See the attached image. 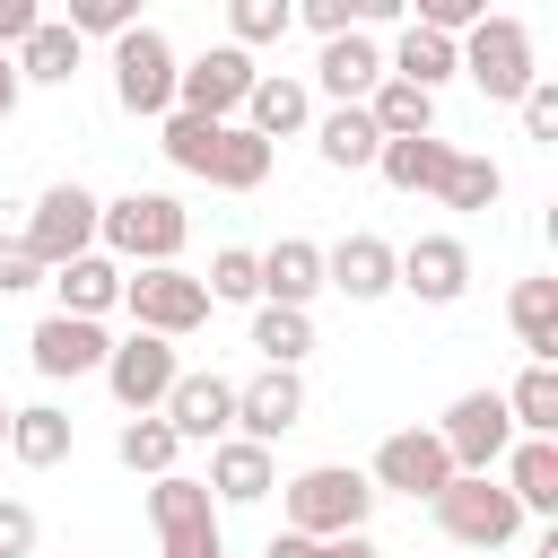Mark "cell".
Listing matches in <instances>:
<instances>
[{
    "mask_svg": "<svg viewBox=\"0 0 558 558\" xmlns=\"http://www.w3.org/2000/svg\"><path fill=\"white\" fill-rule=\"evenodd\" d=\"M453 44H462V78H471L488 105H514V96L541 78V52H532V26H523V17H497V9H488V17H471Z\"/></svg>",
    "mask_w": 558,
    "mask_h": 558,
    "instance_id": "6da1fadb",
    "label": "cell"
},
{
    "mask_svg": "<svg viewBox=\"0 0 558 558\" xmlns=\"http://www.w3.org/2000/svg\"><path fill=\"white\" fill-rule=\"evenodd\" d=\"M183 235H192V218H183L174 192H122V201L96 209V244H105L122 270H131V262H174Z\"/></svg>",
    "mask_w": 558,
    "mask_h": 558,
    "instance_id": "7a4b0ae2",
    "label": "cell"
},
{
    "mask_svg": "<svg viewBox=\"0 0 558 558\" xmlns=\"http://www.w3.org/2000/svg\"><path fill=\"white\" fill-rule=\"evenodd\" d=\"M427 506H436V532H445V541H462V549H506V541L523 532L514 488H506V480H488V471H453Z\"/></svg>",
    "mask_w": 558,
    "mask_h": 558,
    "instance_id": "3957f363",
    "label": "cell"
},
{
    "mask_svg": "<svg viewBox=\"0 0 558 558\" xmlns=\"http://www.w3.org/2000/svg\"><path fill=\"white\" fill-rule=\"evenodd\" d=\"M366 514H375V480L349 462H314L288 480V532L331 541V532H366Z\"/></svg>",
    "mask_w": 558,
    "mask_h": 558,
    "instance_id": "277c9868",
    "label": "cell"
},
{
    "mask_svg": "<svg viewBox=\"0 0 558 558\" xmlns=\"http://www.w3.org/2000/svg\"><path fill=\"white\" fill-rule=\"evenodd\" d=\"M122 305H131L140 331H166V340H183V331L209 323V288L183 262H131L122 270Z\"/></svg>",
    "mask_w": 558,
    "mask_h": 558,
    "instance_id": "5b68a950",
    "label": "cell"
},
{
    "mask_svg": "<svg viewBox=\"0 0 558 558\" xmlns=\"http://www.w3.org/2000/svg\"><path fill=\"white\" fill-rule=\"evenodd\" d=\"M174 70H183V61H174V44H166L148 17L113 35V105H122V113L157 122V113L174 105Z\"/></svg>",
    "mask_w": 558,
    "mask_h": 558,
    "instance_id": "8992f818",
    "label": "cell"
},
{
    "mask_svg": "<svg viewBox=\"0 0 558 558\" xmlns=\"http://www.w3.org/2000/svg\"><path fill=\"white\" fill-rule=\"evenodd\" d=\"M253 78H262V70H253L244 44H209L201 61L174 70V105H183V113H209V122H235L244 96H253Z\"/></svg>",
    "mask_w": 558,
    "mask_h": 558,
    "instance_id": "52a82bcc",
    "label": "cell"
},
{
    "mask_svg": "<svg viewBox=\"0 0 558 558\" xmlns=\"http://www.w3.org/2000/svg\"><path fill=\"white\" fill-rule=\"evenodd\" d=\"M96 192L87 183H44L35 192V209H26V253L52 270V262H70V253H87L96 244Z\"/></svg>",
    "mask_w": 558,
    "mask_h": 558,
    "instance_id": "ba28073f",
    "label": "cell"
},
{
    "mask_svg": "<svg viewBox=\"0 0 558 558\" xmlns=\"http://www.w3.org/2000/svg\"><path fill=\"white\" fill-rule=\"evenodd\" d=\"M96 375H105V392H113L122 410H157V401H166V384L183 375V357H174V340H166V331H140V323H131V340H113Z\"/></svg>",
    "mask_w": 558,
    "mask_h": 558,
    "instance_id": "9c48e42d",
    "label": "cell"
},
{
    "mask_svg": "<svg viewBox=\"0 0 558 558\" xmlns=\"http://www.w3.org/2000/svg\"><path fill=\"white\" fill-rule=\"evenodd\" d=\"M375 497L392 488V497H436L445 480H453V453H445V436L436 427H392L384 445H375Z\"/></svg>",
    "mask_w": 558,
    "mask_h": 558,
    "instance_id": "30bf717a",
    "label": "cell"
},
{
    "mask_svg": "<svg viewBox=\"0 0 558 558\" xmlns=\"http://www.w3.org/2000/svg\"><path fill=\"white\" fill-rule=\"evenodd\" d=\"M392 288H410L418 305H453L471 288V244L462 235H410V244H392Z\"/></svg>",
    "mask_w": 558,
    "mask_h": 558,
    "instance_id": "8fae6325",
    "label": "cell"
},
{
    "mask_svg": "<svg viewBox=\"0 0 558 558\" xmlns=\"http://www.w3.org/2000/svg\"><path fill=\"white\" fill-rule=\"evenodd\" d=\"M445 453H453V471H497V453L514 445V418H506V392H462L453 410H445Z\"/></svg>",
    "mask_w": 558,
    "mask_h": 558,
    "instance_id": "7c38bea8",
    "label": "cell"
},
{
    "mask_svg": "<svg viewBox=\"0 0 558 558\" xmlns=\"http://www.w3.org/2000/svg\"><path fill=\"white\" fill-rule=\"evenodd\" d=\"M296 418H305V375H296V366H262L253 384H235V436L279 445Z\"/></svg>",
    "mask_w": 558,
    "mask_h": 558,
    "instance_id": "4fadbf2b",
    "label": "cell"
},
{
    "mask_svg": "<svg viewBox=\"0 0 558 558\" xmlns=\"http://www.w3.org/2000/svg\"><path fill=\"white\" fill-rule=\"evenodd\" d=\"M105 349H113V340H105V323H96V314H44V323H35V340H26L35 375H52V384H61V375H96V366H105Z\"/></svg>",
    "mask_w": 558,
    "mask_h": 558,
    "instance_id": "5bb4252c",
    "label": "cell"
},
{
    "mask_svg": "<svg viewBox=\"0 0 558 558\" xmlns=\"http://www.w3.org/2000/svg\"><path fill=\"white\" fill-rule=\"evenodd\" d=\"M157 410H166V427H174L183 445H218V436L235 427V384H227V375H174Z\"/></svg>",
    "mask_w": 558,
    "mask_h": 558,
    "instance_id": "9a60e30c",
    "label": "cell"
},
{
    "mask_svg": "<svg viewBox=\"0 0 558 558\" xmlns=\"http://www.w3.org/2000/svg\"><path fill=\"white\" fill-rule=\"evenodd\" d=\"M314 78H323V96H331V105H357V96L384 78V44H375V26H340V35H323Z\"/></svg>",
    "mask_w": 558,
    "mask_h": 558,
    "instance_id": "2e32d148",
    "label": "cell"
},
{
    "mask_svg": "<svg viewBox=\"0 0 558 558\" xmlns=\"http://www.w3.org/2000/svg\"><path fill=\"white\" fill-rule=\"evenodd\" d=\"M279 488V462H270V445H253V436H218L209 445V497L218 506H253V497H270Z\"/></svg>",
    "mask_w": 558,
    "mask_h": 558,
    "instance_id": "e0dca14e",
    "label": "cell"
},
{
    "mask_svg": "<svg viewBox=\"0 0 558 558\" xmlns=\"http://www.w3.org/2000/svg\"><path fill=\"white\" fill-rule=\"evenodd\" d=\"M323 288H340L349 305L392 296V244H384V235H340V244L323 253Z\"/></svg>",
    "mask_w": 558,
    "mask_h": 558,
    "instance_id": "ac0fdd59",
    "label": "cell"
},
{
    "mask_svg": "<svg viewBox=\"0 0 558 558\" xmlns=\"http://www.w3.org/2000/svg\"><path fill=\"white\" fill-rule=\"evenodd\" d=\"M44 279L61 288V314H96V323H105V314L122 305V262H113L105 244H87V253H70V262H52Z\"/></svg>",
    "mask_w": 558,
    "mask_h": 558,
    "instance_id": "d6986e66",
    "label": "cell"
},
{
    "mask_svg": "<svg viewBox=\"0 0 558 558\" xmlns=\"http://www.w3.org/2000/svg\"><path fill=\"white\" fill-rule=\"evenodd\" d=\"M9 52H17V78H35V87H70V78H78L87 35H78L70 17H35V26H26Z\"/></svg>",
    "mask_w": 558,
    "mask_h": 558,
    "instance_id": "ffe728a7",
    "label": "cell"
},
{
    "mask_svg": "<svg viewBox=\"0 0 558 558\" xmlns=\"http://www.w3.org/2000/svg\"><path fill=\"white\" fill-rule=\"evenodd\" d=\"M235 122H253L262 140H296V131L314 122V87H305V78H288V70H262Z\"/></svg>",
    "mask_w": 558,
    "mask_h": 558,
    "instance_id": "44dd1931",
    "label": "cell"
},
{
    "mask_svg": "<svg viewBox=\"0 0 558 558\" xmlns=\"http://www.w3.org/2000/svg\"><path fill=\"white\" fill-rule=\"evenodd\" d=\"M270 148H279V140H262L253 122H218L201 183H218V192H262V183H270Z\"/></svg>",
    "mask_w": 558,
    "mask_h": 558,
    "instance_id": "7402d4cb",
    "label": "cell"
},
{
    "mask_svg": "<svg viewBox=\"0 0 558 558\" xmlns=\"http://www.w3.org/2000/svg\"><path fill=\"white\" fill-rule=\"evenodd\" d=\"M70 445H78V418H70L61 401H26V410H9V453H17L26 471L70 462Z\"/></svg>",
    "mask_w": 558,
    "mask_h": 558,
    "instance_id": "603a6c76",
    "label": "cell"
},
{
    "mask_svg": "<svg viewBox=\"0 0 558 558\" xmlns=\"http://www.w3.org/2000/svg\"><path fill=\"white\" fill-rule=\"evenodd\" d=\"M384 70H392V78H410V87H445V78L462 70V44H453L445 26H418V17H410V26L392 35Z\"/></svg>",
    "mask_w": 558,
    "mask_h": 558,
    "instance_id": "cb8c5ba5",
    "label": "cell"
},
{
    "mask_svg": "<svg viewBox=\"0 0 558 558\" xmlns=\"http://www.w3.org/2000/svg\"><path fill=\"white\" fill-rule=\"evenodd\" d=\"M497 462H506V488L523 514H558V436H514Z\"/></svg>",
    "mask_w": 558,
    "mask_h": 558,
    "instance_id": "d4e9b609",
    "label": "cell"
},
{
    "mask_svg": "<svg viewBox=\"0 0 558 558\" xmlns=\"http://www.w3.org/2000/svg\"><path fill=\"white\" fill-rule=\"evenodd\" d=\"M305 131H314V148H323L331 174H357V166H375V148H384V131H375L366 105H331V113L305 122Z\"/></svg>",
    "mask_w": 558,
    "mask_h": 558,
    "instance_id": "484cf974",
    "label": "cell"
},
{
    "mask_svg": "<svg viewBox=\"0 0 558 558\" xmlns=\"http://www.w3.org/2000/svg\"><path fill=\"white\" fill-rule=\"evenodd\" d=\"M262 296H270V305H314V296H323V244L279 235V244L262 253Z\"/></svg>",
    "mask_w": 558,
    "mask_h": 558,
    "instance_id": "4316f807",
    "label": "cell"
},
{
    "mask_svg": "<svg viewBox=\"0 0 558 558\" xmlns=\"http://www.w3.org/2000/svg\"><path fill=\"white\" fill-rule=\"evenodd\" d=\"M445 166H453V148H445L436 131H410V140H384V148H375V174H384L392 192H436Z\"/></svg>",
    "mask_w": 558,
    "mask_h": 558,
    "instance_id": "83f0119b",
    "label": "cell"
},
{
    "mask_svg": "<svg viewBox=\"0 0 558 558\" xmlns=\"http://www.w3.org/2000/svg\"><path fill=\"white\" fill-rule=\"evenodd\" d=\"M357 105L375 113V131H384V140H410V131H436V87H410V78H392V70H384V78H375V87H366Z\"/></svg>",
    "mask_w": 558,
    "mask_h": 558,
    "instance_id": "f1b7e54d",
    "label": "cell"
},
{
    "mask_svg": "<svg viewBox=\"0 0 558 558\" xmlns=\"http://www.w3.org/2000/svg\"><path fill=\"white\" fill-rule=\"evenodd\" d=\"M506 418H514V436H558V357H532L506 384Z\"/></svg>",
    "mask_w": 558,
    "mask_h": 558,
    "instance_id": "f546056e",
    "label": "cell"
},
{
    "mask_svg": "<svg viewBox=\"0 0 558 558\" xmlns=\"http://www.w3.org/2000/svg\"><path fill=\"white\" fill-rule=\"evenodd\" d=\"M506 323H514V340H523L532 357H558V279H514Z\"/></svg>",
    "mask_w": 558,
    "mask_h": 558,
    "instance_id": "4dcf8cb0",
    "label": "cell"
},
{
    "mask_svg": "<svg viewBox=\"0 0 558 558\" xmlns=\"http://www.w3.org/2000/svg\"><path fill=\"white\" fill-rule=\"evenodd\" d=\"M113 453H122V471H140V480H157V471H174V453H183V436L166 427V410H131V418H122V436H113Z\"/></svg>",
    "mask_w": 558,
    "mask_h": 558,
    "instance_id": "1f68e13d",
    "label": "cell"
},
{
    "mask_svg": "<svg viewBox=\"0 0 558 558\" xmlns=\"http://www.w3.org/2000/svg\"><path fill=\"white\" fill-rule=\"evenodd\" d=\"M148 523H157V532H192V523H218V497H209V480L157 471V480H148Z\"/></svg>",
    "mask_w": 558,
    "mask_h": 558,
    "instance_id": "d6a6232c",
    "label": "cell"
},
{
    "mask_svg": "<svg viewBox=\"0 0 558 558\" xmlns=\"http://www.w3.org/2000/svg\"><path fill=\"white\" fill-rule=\"evenodd\" d=\"M253 349H262V366H296L305 349H314V314L305 305H253Z\"/></svg>",
    "mask_w": 558,
    "mask_h": 558,
    "instance_id": "836d02e7",
    "label": "cell"
},
{
    "mask_svg": "<svg viewBox=\"0 0 558 558\" xmlns=\"http://www.w3.org/2000/svg\"><path fill=\"white\" fill-rule=\"evenodd\" d=\"M497 192H506V166H497V157H462V148H453V166H445L436 201H445V209H497Z\"/></svg>",
    "mask_w": 558,
    "mask_h": 558,
    "instance_id": "e575fe53",
    "label": "cell"
},
{
    "mask_svg": "<svg viewBox=\"0 0 558 558\" xmlns=\"http://www.w3.org/2000/svg\"><path fill=\"white\" fill-rule=\"evenodd\" d=\"M201 288H209V305H262V253H244V244H218Z\"/></svg>",
    "mask_w": 558,
    "mask_h": 558,
    "instance_id": "d590c367",
    "label": "cell"
},
{
    "mask_svg": "<svg viewBox=\"0 0 558 558\" xmlns=\"http://www.w3.org/2000/svg\"><path fill=\"white\" fill-rule=\"evenodd\" d=\"M296 26V0H227V44H279Z\"/></svg>",
    "mask_w": 558,
    "mask_h": 558,
    "instance_id": "8d00e7d4",
    "label": "cell"
},
{
    "mask_svg": "<svg viewBox=\"0 0 558 558\" xmlns=\"http://www.w3.org/2000/svg\"><path fill=\"white\" fill-rule=\"evenodd\" d=\"M70 26L78 35H122V26H140V0H70Z\"/></svg>",
    "mask_w": 558,
    "mask_h": 558,
    "instance_id": "74e56055",
    "label": "cell"
},
{
    "mask_svg": "<svg viewBox=\"0 0 558 558\" xmlns=\"http://www.w3.org/2000/svg\"><path fill=\"white\" fill-rule=\"evenodd\" d=\"M514 113H523L532 140H558V87H549V78H532V87L514 96Z\"/></svg>",
    "mask_w": 558,
    "mask_h": 558,
    "instance_id": "f35d334b",
    "label": "cell"
},
{
    "mask_svg": "<svg viewBox=\"0 0 558 558\" xmlns=\"http://www.w3.org/2000/svg\"><path fill=\"white\" fill-rule=\"evenodd\" d=\"M44 279V262L26 253V235H0V296H26Z\"/></svg>",
    "mask_w": 558,
    "mask_h": 558,
    "instance_id": "ab89813d",
    "label": "cell"
},
{
    "mask_svg": "<svg viewBox=\"0 0 558 558\" xmlns=\"http://www.w3.org/2000/svg\"><path fill=\"white\" fill-rule=\"evenodd\" d=\"M0 558H35V506L0 497Z\"/></svg>",
    "mask_w": 558,
    "mask_h": 558,
    "instance_id": "60d3db41",
    "label": "cell"
},
{
    "mask_svg": "<svg viewBox=\"0 0 558 558\" xmlns=\"http://www.w3.org/2000/svg\"><path fill=\"white\" fill-rule=\"evenodd\" d=\"M418 9V26H445V35H462L471 17H488V0H410Z\"/></svg>",
    "mask_w": 558,
    "mask_h": 558,
    "instance_id": "b9f144b4",
    "label": "cell"
},
{
    "mask_svg": "<svg viewBox=\"0 0 558 558\" xmlns=\"http://www.w3.org/2000/svg\"><path fill=\"white\" fill-rule=\"evenodd\" d=\"M157 541H166V558H227L218 523H192V532H157Z\"/></svg>",
    "mask_w": 558,
    "mask_h": 558,
    "instance_id": "7bdbcfd3",
    "label": "cell"
},
{
    "mask_svg": "<svg viewBox=\"0 0 558 558\" xmlns=\"http://www.w3.org/2000/svg\"><path fill=\"white\" fill-rule=\"evenodd\" d=\"M296 26H314V35H340V26H349V0H296Z\"/></svg>",
    "mask_w": 558,
    "mask_h": 558,
    "instance_id": "ee69618b",
    "label": "cell"
},
{
    "mask_svg": "<svg viewBox=\"0 0 558 558\" xmlns=\"http://www.w3.org/2000/svg\"><path fill=\"white\" fill-rule=\"evenodd\" d=\"M410 0H349V26H401Z\"/></svg>",
    "mask_w": 558,
    "mask_h": 558,
    "instance_id": "f6af8a7d",
    "label": "cell"
},
{
    "mask_svg": "<svg viewBox=\"0 0 558 558\" xmlns=\"http://www.w3.org/2000/svg\"><path fill=\"white\" fill-rule=\"evenodd\" d=\"M35 17H44V0H0V44H17Z\"/></svg>",
    "mask_w": 558,
    "mask_h": 558,
    "instance_id": "bcb514c9",
    "label": "cell"
},
{
    "mask_svg": "<svg viewBox=\"0 0 558 558\" xmlns=\"http://www.w3.org/2000/svg\"><path fill=\"white\" fill-rule=\"evenodd\" d=\"M314 558H384L366 532H331V541H314Z\"/></svg>",
    "mask_w": 558,
    "mask_h": 558,
    "instance_id": "7dc6e473",
    "label": "cell"
},
{
    "mask_svg": "<svg viewBox=\"0 0 558 558\" xmlns=\"http://www.w3.org/2000/svg\"><path fill=\"white\" fill-rule=\"evenodd\" d=\"M17 96H26V78H17V52H9V44H0V122H9V113H17Z\"/></svg>",
    "mask_w": 558,
    "mask_h": 558,
    "instance_id": "c3c4849f",
    "label": "cell"
},
{
    "mask_svg": "<svg viewBox=\"0 0 558 558\" xmlns=\"http://www.w3.org/2000/svg\"><path fill=\"white\" fill-rule=\"evenodd\" d=\"M262 558H314V532H279V541H270Z\"/></svg>",
    "mask_w": 558,
    "mask_h": 558,
    "instance_id": "681fc988",
    "label": "cell"
},
{
    "mask_svg": "<svg viewBox=\"0 0 558 558\" xmlns=\"http://www.w3.org/2000/svg\"><path fill=\"white\" fill-rule=\"evenodd\" d=\"M532 558H558V532H549V541H541V549H532Z\"/></svg>",
    "mask_w": 558,
    "mask_h": 558,
    "instance_id": "f907efd6",
    "label": "cell"
},
{
    "mask_svg": "<svg viewBox=\"0 0 558 558\" xmlns=\"http://www.w3.org/2000/svg\"><path fill=\"white\" fill-rule=\"evenodd\" d=\"M0 445H9V401H0Z\"/></svg>",
    "mask_w": 558,
    "mask_h": 558,
    "instance_id": "816d5d0a",
    "label": "cell"
}]
</instances>
